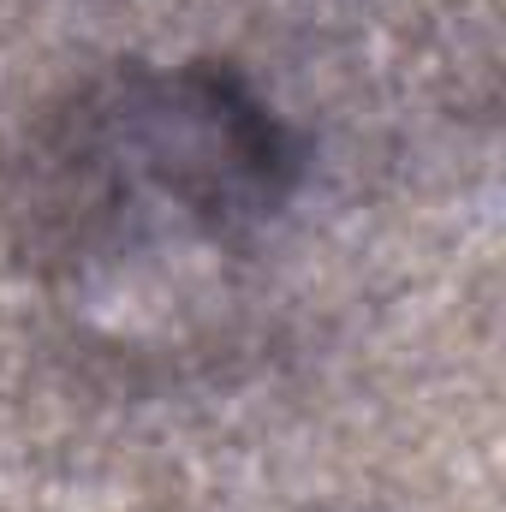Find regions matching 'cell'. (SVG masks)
<instances>
[{"label":"cell","mask_w":506,"mask_h":512,"mask_svg":"<svg viewBox=\"0 0 506 512\" xmlns=\"http://www.w3.org/2000/svg\"><path fill=\"white\" fill-rule=\"evenodd\" d=\"M292 137L227 66H126L30 143V245L72 280L233 251L286 203Z\"/></svg>","instance_id":"cell-1"}]
</instances>
